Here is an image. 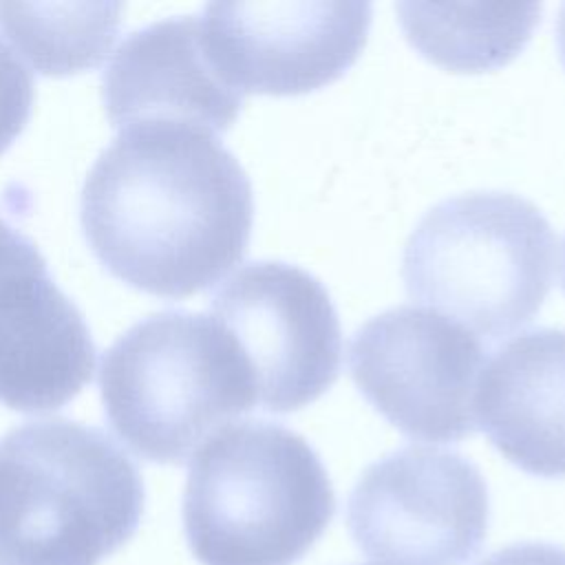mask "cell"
<instances>
[{"label": "cell", "instance_id": "6da1fadb", "mask_svg": "<svg viewBox=\"0 0 565 565\" xmlns=\"http://www.w3.org/2000/svg\"><path fill=\"white\" fill-rule=\"evenodd\" d=\"M84 234L124 282L185 298L218 282L245 254L252 185L205 128L143 121L113 139L79 199Z\"/></svg>", "mask_w": 565, "mask_h": 565}, {"label": "cell", "instance_id": "7a4b0ae2", "mask_svg": "<svg viewBox=\"0 0 565 565\" xmlns=\"http://www.w3.org/2000/svg\"><path fill=\"white\" fill-rule=\"evenodd\" d=\"M141 512L139 470L104 430L51 417L0 439V565H99Z\"/></svg>", "mask_w": 565, "mask_h": 565}, {"label": "cell", "instance_id": "3957f363", "mask_svg": "<svg viewBox=\"0 0 565 565\" xmlns=\"http://www.w3.org/2000/svg\"><path fill=\"white\" fill-rule=\"evenodd\" d=\"M329 475L298 433L263 419L225 424L194 452L183 525L203 565H291L329 525Z\"/></svg>", "mask_w": 565, "mask_h": 565}, {"label": "cell", "instance_id": "277c9868", "mask_svg": "<svg viewBox=\"0 0 565 565\" xmlns=\"http://www.w3.org/2000/svg\"><path fill=\"white\" fill-rule=\"evenodd\" d=\"M99 388L119 439L157 463H183L258 404L236 338L192 311H159L124 331L104 353Z\"/></svg>", "mask_w": 565, "mask_h": 565}, {"label": "cell", "instance_id": "5b68a950", "mask_svg": "<svg viewBox=\"0 0 565 565\" xmlns=\"http://www.w3.org/2000/svg\"><path fill=\"white\" fill-rule=\"evenodd\" d=\"M554 267L550 221L512 192H468L433 205L402 256L411 298L490 338L532 320Z\"/></svg>", "mask_w": 565, "mask_h": 565}, {"label": "cell", "instance_id": "8992f818", "mask_svg": "<svg viewBox=\"0 0 565 565\" xmlns=\"http://www.w3.org/2000/svg\"><path fill=\"white\" fill-rule=\"evenodd\" d=\"M481 369L475 331L415 305L373 316L349 347V371L364 397L404 435L424 441H457L475 430Z\"/></svg>", "mask_w": 565, "mask_h": 565}, {"label": "cell", "instance_id": "52a82bcc", "mask_svg": "<svg viewBox=\"0 0 565 565\" xmlns=\"http://www.w3.org/2000/svg\"><path fill=\"white\" fill-rule=\"evenodd\" d=\"M347 521L355 545L386 565H463L488 530V488L459 452L406 446L362 472Z\"/></svg>", "mask_w": 565, "mask_h": 565}, {"label": "cell", "instance_id": "ba28073f", "mask_svg": "<svg viewBox=\"0 0 565 565\" xmlns=\"http://www.w3.org/2000/svg\"><path fill=\"white\" fill-rule=\"evenodd\" d=\"M212 316L241 344L258 404L271 413L318 399L340 373L335 307L322 282L296 265L258 260L241 267L216 289Z\"/></svg>", "mask_w": 565, "mask_h": 565}, {"label": "cell", "instance_id": "9c48e42d", "mask_svg": "<svg viewBox=\"0 0 565 565\" xmlns=\"http://www.w3.org/2000/svg\"><path fill=\"white\" fill-rule=\"evenodd\" d=\"M214 73L241 95H300L340 77L371 26L369 2H210L199 15Z\"/></svg>", "mask_w": 565, "mask_h": 565}, {"label": "cell", "instance_id": "30bf717a", "mask_svg": "<svg viewBox=\"0 0 565 565\" xmlns=\"http://www.w3.org/2000/svg\"><path fill=\"white\" fill-rule=\"evenodd\" d=\"M243 95L212 68L199 15L152 22L130 33L104 73V106L113 126L179 121L214 135L227 130Z\"/></svg>", "mask_w": 565, "mask_h": 565}, {"label": "cell", "instance_id": "8fae6325", "mask_svg": "<svg viewBox=\"0 0 565 565\" xmlns=\"http://www.w3.org/2000/svg\"><path fill=\"white\" fill-rule=\"evenodd\" d=\"M475 422L514 466L565 477V329L510 338L483 364Z\"/></svg>", "mask_w": 565, "mask_h": 565}, {"label": "cell", "instance_id": "7c38bea8", "mask_svg": "<svg viewBox=\"0 0 565 565\" xmlns=\"http://www.w3.org/2000/svg\"><path fill=\"white\" fill-rule=\"evenodd\" d=\"M408 42L450 71H488L508 64L532 38L541 4H426L399 2Z\"/></svg>", "mask_w": 565, "mask_h": 565}, {"label": "cell", "instance_id": "4fadbf2b", "mask_svg": "<svg viewBox=\"0 0 565 565\" xmlns=\"http://www.w3.org/2000/svg\"><path fill=\"white\" fill-rule=\"evenodd\" d=\"M119 24V2H0V33L44 75H68L102 64Z\"/></svg>", "mask_w": 565, "mask_h": 565}, {"label": "cell", "instance_id": "5bb4252c", "mask_svg": "<svg viewBox=\"0 0 565 565\" xmlns=\"http://www.w3.org/2000/svg\"><path fill=\"white\" fill-rule=\"evenodd\" d=\"M49 276L38 247L0 216V327L35 298Z\"/></svg>", "mask_w": 565, "mask_h": 565}, {"label": "cell", "instance_id": "9a60e30c", "mask_svg": "<svg viewBox=\"0 0 565 565\" xmlns=\"http://www.w3.org/2000/svg\"><path fill=\"white\" fill-rule=\"evenodd\" d=\"M33 106L31 71L0 42V152L24 130Z\"/></svg>", "mask_w": 565, "mask_h": 565}, {"label": "cell", "instance_id": "2e32d148", "mask_svg": "<svg viewBox=\"0 0 565 565\" xmlns=\"http://www.w3.org/2000/svg\"><path fill=\"white\" fill-rule=\"evenodd\" d=\"M481 565H565V550L547 543H516L494 552Z\"/></svg>", "mask_w": 565, "mask_h": 565}, {"label": "cell", "instance_id": "e0dca14e", "mask_svg": "<svg viewBox=\"0 0 565 565\" xmlns=\"http://www.w3.org/2000/svg\"><path fill=\"white\" fill-rule=\"evenodd\" d=\"M556 44H558L561 62H563V66H565V4L561 7V13H558V22H556Z\"/></svg>", "mask_w": 565, "mask_h": 565}, {"label": "cell", "instance_id": "ac0fdd59", "mask_svg": "<svg viewBox=\"0 0 565 565\" xmlns=\"http://www.w3.org/2000/svg\"><path fill=\"white\" fill-rule=\"evenodd\" d=\"M563 287H565V245H563Z\"/></svg>", "mask_w": 565, "mask_h": 565}, {"label": "cell", "instance_id": "d6986e66", "mask_svg": "<svg viewBox=\"0 0 565 565\" xmlns=\"http://www.w3.org/2000/svg\"><path fill=\"white\" fill-rule=\"evenodd\" d=\"M380 565H386V563H380Z\"/></svg>", "mask_w": 565, "mask_h": 565}]
</instances>
